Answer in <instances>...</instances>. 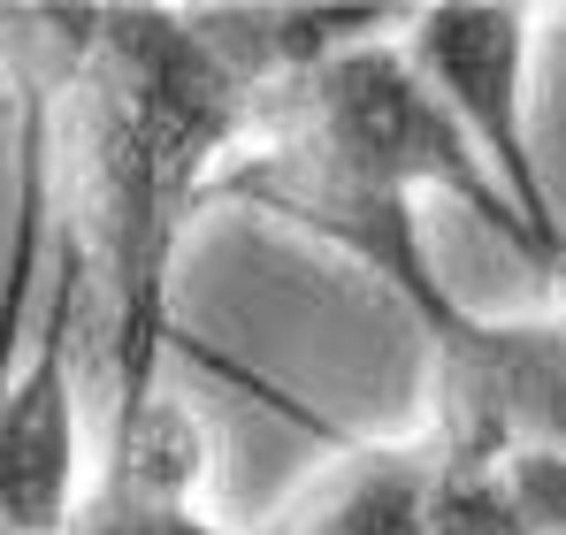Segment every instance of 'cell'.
<instances>
[{
  "mask_svg": "<svg viewBox=\"0 0 566 535\" xmlns=\"http://www.w3.org/2000/svg\"><path fill=\"white\" fill-rule=\"evenodd\" d=\"M406 62L429 85V99L452 115V130L490 154L505 207L521 214L536 268L566 283V222L544 191L528 123H521V70H528V15L521 8H429L406 31Z\"/></svg>",
  "mask_w": 566,
  "mask_h": 535,
  "instance_id": "cell-1",
  "label": "cell"
},
{
  "mask_svg": "<svg viewBox=\"0 0 566 535\" xmlns=\"http://www.w3.org/2000/svg\"><path fill=\"white\" fill-rule=\"evenodd\" d=\"M77 298H85V245L54 238L39 353L0 398V535H70L77 521Z\"/></svg>",
  "mask_w": 566,
  "mask_h": 535,
  "instance_id": "cell-2",
  "label": "cell"
},
{
  "mask_svg": "<svg viewBox=\"0 0 566 535\" xmlns=\"http://www.w3.org/2000/svg\"><path fill=\"white\" fill-rule=\"evenodd\" d=\"M429 521H437L429 466L406 459V451H360V459L276 535H429Z\"/></svg>",
  "mask_w": 566,
  "mask_h": 535,
  "instance_id": "cell-3",
  "label": "cell"
}]
</instances>
